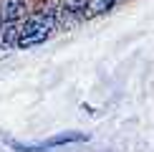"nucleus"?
Here are the masks:
<instances>
[{
  "mask_svg": "<svg viewBox=\"0 0 154 152\" xmlns=\"http://www.w3.org/2000/svg\"><path fill=\"white\" fill-rule=\"evenodd\" d=\"M56 30V15L48 10L43 13H35V15L25 18V23L20 25L15 36V46L18 48H33V46H41L43 41H48L51 33Z\"/></svg>",
  "mask_w": 154,
  "mask_h": 152,
  "instance_id": "f257e3e1",
  "label": "nucleus"
},
{
  "mask_svg": "<svg viewBox=\"0 0 154 152\" xmlns=\"http://www.w3.org/2000/svg\"><path fill=\"white\" fill-rule=\"evenodd\" d=\"M83 139H86V135L66 132V135L51 137V139H46V142H41V144H18V142H13V147H15L18 152H46V150H51V147H58V144H68V142H83Z\"/></svg>",
  "mask_w": 154,
  "mask_h": 152,
  "instance_id": "f03ea898",
  "label": "nucleus"
},
{
  "mask_svg": "<svg viewBox=\"0 0 154 152\" xmlns=\"http://www.w3.org/2000/svg\"><path fill=\"white\" fill-rule=\"evenodd\" d=\"M88 0H63V10L71 13V15H81L83 8H86Z\"/></svg>",
  "mask_w": 154,
  "mask_h": 152,
  "instance_id": "39448f33",
  "label": "nucleus"
},
{
  "mask_svg": "<svg viewBox=\"0 0 154 152\" xmlns=\"http://www.w3.org/2000/svg\"><path fill=\"white\" fill-rule=\"evenodd\" d=\"M28 0H0V21L3 23H15L25 13Z\"/></svg>",
  "mask_w": 154,
  "mask_h": 152,
  "instance_id": "7ed1b4c3",
  "label": "nucleus"
},
{
  "mask_svg": "<svg viewBox=\"0 0 154 152\" xmlns=\"http://www.w3.org/2000/svg\"><path fill=\"white\" fill-rule=\"evenodd\" d=\"M119 0H88L86 8H83V15L86 18H96V15H104V13H109L116 5Z\"/></svg>",
  "mask_w": 154,
  "mask_h": 152,
  "instance_id": "20e7f679",
  "label": "nucleus"
}]
</instances>
